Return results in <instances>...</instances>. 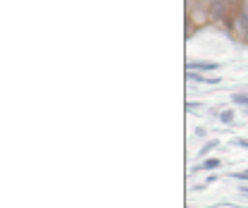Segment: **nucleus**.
Returning a JSON list of instances; mask_svg holds the SVG:
<instances>
[{"instance_id":"nucleus-1","label":"nucleus","mask_w":248,"mask_h":208,"mask_svg":"<svg viewBox=\"0 0 248 208\" xmlns=\"http://www.w3.org/2000/svg\"><path fill=\"white\" fill-rule=\"evenodd\" d=\"M208 17L215 22V24H227L232 22V7L227 0H210L208 2Z\"/></svg>"},{"instance_id":"nucleus-2","label":"nucleus","mask_w":248,"mask_h":208,"mask_svg":"<svg viewBox=\"0 0 248 208\" xmlns=\"http://www.w3.org/2000/svg\"><path fill=\"white\" fill-rule=\"evenodd\" d=\"M236 31H239V38L248 43V0H241L239 5V12H236Z\"/></svg>"},{"instance_id":"nucleus-3","label":"nucleus","mask_w":248,"mask_h":208,"mask_svg":"<svg viewBox=\"0 0 248 208\" xmlns=\"http://www.w3.org/2000/svg\"><path fill=\"white\" fill-rule=\"evenodd\" d=\"M217 62H205V60H193V62H186V72H215Z\"/></svg>"},{"instance_id":"nucleus-4","label":"nucleus","mask_w":248,"mask_h":208,"mask_svg":"<svg viewBox=\"0 0 248 208\" xmlns=\"http://www.w3.org/2000/svg\"><path fill=\"white\" fill-rule=\"evenodd\" d=\"M217 118L222 124H232L234 122V110H222V113H217Z\"/></svg>"},{"instance_id":"nucleus-5","label":"nucleus","mask_w":248,"mask_h":208,"mask_svg":"<svg viewBox=\"0 0 248 208\" xmlns=\"http://www.w3.org/2000/svg\"><path fill=\"white\" fill-rule=\"evenodd\" d=\"M232 103L248 108V93H232Z\"/></svg>"},{"instance_id":"nucleus-6","label":"nucleus","mask_w":248,"mask_h":208,"mask_svg":"<svg viewBox=\"0 0 248 208\" xmlns=\"http://www.w3.org/2000/svg\"><path fill=\"white\" fill-rule=\"evenodd\" d=\"M217 146H219V141H217V139H213V141H208V144L201 149V153H198V156H201V158H205V156H208L213 149H217Z\"/></svg>"},{"instance_id":"nucleus-7","label":"nucleus","mask_w":248,"mask_h":208,"mask_svg":"<svg viewBox=\"0 0 248 208\" xmlns=\"http://www.w3.org/2000/svg\"><path fill=\"white\" fill-rule=\"evenodd\" d=\"M215 168H219V158H208V160L201 165V170H215Z\"/></svg>"},{"instance_id":"nucleus-8","label":"nucleus","mask_w":248,"mask_h":208,"mask_svg":"<svg viewBox=\"0 0 248 208\" xmlns=\"http://www.w3.org/2000/svg\"><path fill=\"white\" fill-rule=\"evenodd\" d=\"M229 177L239 179V182H248V170H239V173H232Z\"/></svg>"},{"instance_id":"nucleus-9","label":"nucleus","mask_w":248,"mask_h":208,"mask_svg":"<svg viewBox=\"0 0 248 208\" xmlns=\"http://www.w3.org/2000/svg\"><path fill=\"white\" fill-rule=\"evenodd\" d=\"M232 144H234V146H241V149H248V139H239V137H236V139H232Z\"/></svg>"},{"instance_id":"nucleus-10","label":"nucleus","mask_w":248,"mask_h":208,"mask_svg":"<svg viewBox=\"0 0 248 208\" xmlns=\"http://www.w3.org/2000/svg\"><path fill=\"white\" fill-rule=\"evenodd\" d=\"M196 137H198V139H205V137H208V132H205L203 127H196Z\"/></svg>"},{"instance_id":"nucleus-11","label":"nucleus","mask_w":248,"mask_h":208,"mask_svg":"<svg viewBox=\"0 0 248 208\" xmlns=\"http://www.w3.org/2000/svg\"><path fill=\"white\" fill-rule=\"evenodd\" d=\"M227 2H229V7H232V10H236V12H239V5H241V0H227Z\"/></svg>"},{"instance_id":"nucleus-12","label":"nucleus","mask_w":248,"mask_h":208,"mask_svg":"<svg viewBox=\"0 0 248 208\" xmlns=\"http://www.w3.org/2000/svg\"><path fill=\"white\" fill-rule=\"evenodd\" d=\"M239 191H241V194H248V184H241V187H239Z\"/></svg>"},{"instance_id":"nucleus-13","label":"nucleus","mask_w":248,"mask_h":208,"mask_svg":"<svg viewBox=\"0 0 248 208\" xmlns=\"http://www.w3.org/2000/svg\"><path fill=\"white\" fill-rule=\"evenodd\" d=\"M196 2H210V0H196Z\"/></svg>"},{"instance_id":"nucleus-14","label":"nucleus","mask_w":248,"mask_h":208,"mask_svg":"<svg viewBox=\"0 0 248 208\" xmlns=\"http://www.w3.org/2000/svg\"><path fill=\"white\" fill-rule=\"evenodd\" d=\"M246 115H248V108H246Z\"/></svg>"}]
</instances>
